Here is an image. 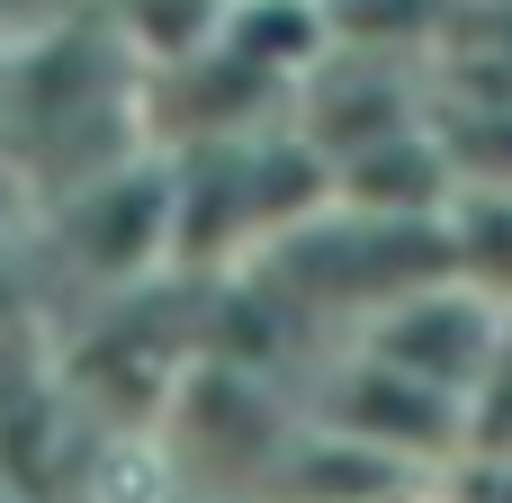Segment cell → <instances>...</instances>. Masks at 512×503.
I'll return each instance as SVG.
<instances>
[{
	"instance_id": "7a4b0ae2",
	"label": "cell",
	"mask_w": 512,
	"mask_h": 503,
	"mask_svg": "<svg viewBox=\"0 0 512 503\" xmlns=\"http://www.w3.org/2000/svg\"><path fill=\"white\" fill-rule=\"evenodd\" d=\"M0 503H36V495H27V486H9V477H0Z\"/></svg>"
},
{
	"instance_id": "6da1fadb",
	"label": "cell",
	"mask_w": 512,
	"mask_h": 503,
	"mask_svg": "<svg viewBox=\"0 0 512 503\" xmlns=\"http://www.w3.org/2000/svg\"><path fill=\"white\" fill-rule=\"evenodd\" d=\"M450 270L512 315V189H459L450 198Z\"/></svg>"
}]
</instances>
